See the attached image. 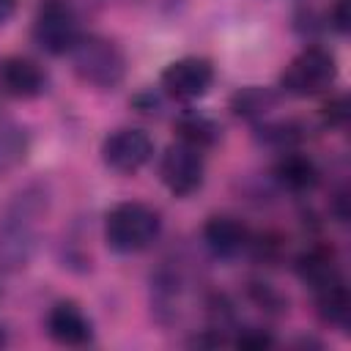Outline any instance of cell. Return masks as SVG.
Returning a JSON list of instances; mask_svg holds the SVG:
<instances>
[{
	"label": "cell",
	"instance_id": "cell-11",
	"mask_svg": "<svg viewBox=\"0 0 351 351\" xmlns=\"http://www.w3.org/2000/svg\"><path fill=\"white\" fill-rule=\"evenodd\" d=\"M203 241L217 258H236L244 250H250V244H252L247 225L236 217H228V214H217V217L206 219Z\"/></svg>",
	"mask_w": 351,
	"mask_h": 351
},
{
	"label": "cell",
	"instance_id": "cell-6",
	"mask_svg": "<svg viewBox=\"0 0 351 351\" xmlns=\"http://www.w3.org/2000/svg\"><path fill=\"white\" fill-rule=\"evenodd\" d=\"M159 176H162V184L176 197L195 195L203 186V178H206L203 151L184 143V140L167 145V151L162 154V162H159Z\"/></svg>",
	"mask_w": 351,
	"mask_h": 351
},
{
	"label": "cell",
	"instance_id": "cell-2",
	"mask_svg": "<svg viewBox=\"0 0 351 351\" xmlns=\"http://www.w3.org/2000/svg\"><path fill=\"white\" fill-rule=\"evenodd\" d=\"M162 233V217L145 203L123 200L104 217V241L110 250L132 255L148 250Z\"/></svg>",
	"mask_w": 351,
	"mask_h": 351
},
{
	"label": "cell",
	"instance_id": "cell-14",
	"mask_svg": "<svg viewBox=\"0 0 351 351\" xmlns=\"http://www.w3.org/2000/svg\"><path fill=\"white\" fill-rule=\"evenodd\" d=\"M296 271H299L302 282H307L313 291L343 280L340 269H337V261L326 247H310L307 252H302L299 261H296Z\"/></svg>",
	"mask_w": 351,
	"mask_h": 351
},
{
	"label": "cell",
	"instance_id": "cell-21",
	"mask_svg": "<svg viewBox=\"0 0 351 351\" xmlns=\"http://www.w3.org/2000/svg\"><path fill=\"white\" fill-rule=\"evenodd\" d=\"M329 22L337 33H346L348 30V0H335L332 8H329Z\"/></svg>",
	"mask_w": 351,
	"mask_h": 351
},
{
	"label": "cell",
	"instance_id": "cell-18",
	"mask_svg": "<svg viewBox=\"0 0 351 351\" xmlns=\"http://www.w3.org/2000/svg\"><path fill=\"white\" fill-rule=\"evenodd\" d=\"M274 101H277V96H274L271 90L250 85V88H241V90L230 99V107H233V112L241 115V118H263V115L274 107Z\"/></svg>",
	"mask_w": 351,
	"mask_h": 351
},
{
	"label": "cell",
	"instance_id": "cell-13",
	"mask_svg": "<svg viewBox=\"0 0 351 351\" xmlns=\"http://www.w3.org/2000/svg\"><path fill=\"white\" fill-rule=\"evenodd\" d=\"M274 178L288 192H310L318 184V167L310 156L288 151V154L280 156V162L274 167Z\"/></svg>",
	"mask_w": 351,
	"mask_h": 351
},
{
	"label": "cell",
	"instance_id": "cell-9",
	"mask_svg": "<svg viewBox=\"0 0 351 351\" xmlns=\"http://www.w3.org/2000/svg\"><path fill=\"white\" fill-rule=\"evenodd\" d=\"M211 85H214V66L206 58H178L167 63L162 71L165 93L181 101L206 96Z\"/></svg>",
	"mask_w": 351,
	"mask_h": 351
},
{
	"label": "cell",
	"instance_id": "cell-7",
	"mask_svg": "<svg viewBox=\"0 0 351 351\" xmlns=\"http://www.w3.org/2000/svg\"><path fill=\"white\" fill-rule=\"evenodd\" d=\"M189 302V274L181 263L165 261L151 277V307L159 324H178Z\"/></svg>",
	"mask_w": 351,
	"mask_h": 351
},
{
	"label": "cell",
	"instance_id": "cell-20",
	"mask_svg": "<svg viewBox=\"0 0 351 351\" xmlns=\"http://www.w3.org/2000/svg\"><path fill=\"white\" fill-rule=\"evenodd\" d=\"M346 118H348V110H346V99L343 96H337V99H332V101L324 104V121L329 126H343Z\"/></svg>",
	"mask_w": 351,
	"mask_h": 351
},
{
	"label": "cell",
	"instance_id": "cell-17",
	"mask_svg": "<svg viewBox=\"0 0 351 351\" xmlns=\"http://www.w3.org/2000/svg\"><path fill=\"white\" fill-rule=\"evenodd\" d=\"M27 151H30L27 129L19 123H11V121L0 123V173L22 165L27 159Z\"/></svg>",
	"mask_w": 351,
	"mask_h": 351
},
{
	"label": "cell",
	"instance_id": "cell-3",
	"mask_svg": "<svg viewBox=\"0 0 351 351\" xmlns=\"http://www.w3.org/2000/svg\"><path fill=\"white\" fill-rule=\"evenodd\" d=\"M71 58V69L74 74L85 82V85H93V88H101V90H112L123 82L126 77V58L121 52V47L104 36H96V33H82L77 38V44L71 47L69 52Z\"/></svg>",
	"mask_w": 351,
	"mask_h": 351
},
{
	"label": "cell",
	"instance_id": "cell-5",
	"mask_svg": "<svg viewBox=\"0 0 351 351\" xmlns=\"http://www.w3.org/2000/svg\"><path fill=\"white\" fill-rule=\"evenodd\" d=\"M80 36V16L71 3L41 0L33 19V41L47 55H69Z\"/></svg>",
	"mask_w": 351,
	"mask_h": 351
},
{
	"label": "cell",
	"instance_id": "cell-22",
	"mask_svg": "<svg viewBox=\"0 0 351 351\" xmlns=\"http://www.w3.org/2000/svg\"><path fill=\"white\" fill-rule=\"evenodd\" d=\"M16 3H19V0H0V25H5V22L14 16Z\"/></svg>",
	"mask_w": 351,
	"mask_h": 351
},
{
	"label": "cell",
	"instance_id": "cell-10",
	"mask_svg": "<svg viewBox=\"0 0 351 351\" xmlns=\"http://www.w3.org/2000/svg\"><path fill=\"white\" fill-rule=\"evenodd\" d=\"M47 335L58 346H88L93 340V324L85 310L74 302H55L47 313Z\"/></svg>",
	"mask_w": 351,
	"mask_h": 351
},
{
	"label": "cell",
	"instance_id": "cell-4",
	"mask_svg": "<svg viewBox=\"0 0 351 351\" xmlns=\"http://www.w3.org/2000/svg\"><path fill=\"white\" fill-rule=\"evenodd\" d=\"M337 77V60L324 47H304L282 71L280 85L291 96L324 93Z\"/></svg>",
	"mask_w": 351,
	"mask_h": 351
},
{
	"label": "cell",
	"instance_id": "cell-1",
	"mask_svg": "<svg viewBox=\"0 0 351 351\" xmlns=\"http://www.w3.org/2000/svg\"><path fill=\"white\" fill-rule=\"evenodd\" d=\"M49 211V192L44 184H25L8 200L0 217V271H22L41 239V225Z\"/></svg>",
	"mask_w": 351,
	"mask_h": 351
},
{
	"label": "cell",
	"instance_id": "cell-8",
	"mask_svg": "<svg viewBox=\"0 0 351 351\" xmlns=\"http://www.w3.org/2000/svg\"><path fill=\"white\" fill-rule=\"evenodd\" d=\"M154 156V140L148 132L134 129V126H123L115 129L104 137L101 143V162L123 176L137 173L140 167H145Z\"/></svg>",
	"mask_w": 351,
	"mask_h": 351
},
{
	"label": "cell",
	"instance_id": "cell-23",
	"mask_svg": "<svg viewBox=\"0 0 351 351\" xmlns=\"http://www.w3.org/2000/svg\"><path fill=\"white\" fill-rule=\"evenodd\" d=\"M0 346H5V332L0 329Z\"/></svg>",
	"mask_w": 351,
	"mask_h": 351
},
{
	"label": "cell",
	"instance_id": "cell-15",
	"mask_svg": "<svg viewBox=\"0 0 351 351\" xmlns=\"http://www.w3.org/2000/svg\"><path fill=\"white\" fill-rule=\"evenodd\" d=\"M315 304H318V315L324 324L346 329L348 326V315H351V299H348V288L343 280L329 282L326 288L315 291Z\"/></svg>",
	"mask_w": 351,
	"mask_h": 351
},
{
	"label": "cell",
	"instance_id": "cell-12",
	"mask_svg": "<svg viewBox=\"0 0 351 351\" xmlns=\"http://www.w3.org/2000/svg\"><path fill=\"white\" fill-rule=\"evenodd\" d=\"M0 88L14 99H36L47 88V77L38 63L11 55L0 63Z\"/></svg>",
	"mask_w": 351,
	"mask_h": 351
},
{
	"label": "cell",
	"instance_id": "cell-19",
	"mask_svg": "<svg viewBox=\"0 0 351 351\" xmlns=\"http://www.w3.org/2000/svg\"><path fill=\"white\" fill-rule=\"evenodd\" d=\"M271 343H274L271 335L263 332V329H244V332L236 337V346H239V348H247V351H263V348H269Z\"/></svg>",
	"mask_w": 351,
	"mask_h": 351
},
{
	"label": "cell",
	"instance_id": "cell-16",
	"mask_svg": "<svg viewBox=\"0 0 351 351\" xmlns=\"http://www.w3.org/2000/svg\"><path fill=\"white\" fill-rule=\"evenodd\" d=\"M176 132H178V140H184V143H189V145H195L200 151L211 148L219 140V134H222V129L208 115H203V112H186V115H181L176 121Z\"/></svg>",
	"mask_w": 351,
	"mask_h": 351
}]
</instances>
